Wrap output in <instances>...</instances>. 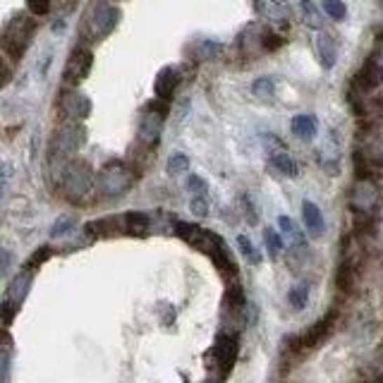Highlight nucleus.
<instances>
[{
	"mask_svg": "<svg viewBox=\"0 0 383 383\" xmlns=\"http://www.w3.org/2000/svg\"><path fill=\"white\" fill-rule=\"evenodd\" d=\"M86 233L96 235V237H113V235H127V225H125V213L123 216H108L101 220H91L86 225Z\"/></svg>",
	"mask_w": 383,
	"mask_h": 383,
	"instance_id": "nucleus-16",
	"label": "nucleus"
},
{
	"mask_svg": "<svg viewBox=\"0 0 383 383\" xmlns=\"http://www.w3.org/2000/svg\"><path fill=\"white\" fill-rule=\"evenodd\" d=\"M288 302H290V307H293L295 311H302V309H304L307 302H309V283H307V281H300L297 285L290 288Z\"/></svg>",
	"mask_w": 383,
	"mask_h": 383,
	"instance_id": "nucleus-23",
	"label": "nucleus"
},
{
	"mask_svg": "<svg viewBox=\"0 0 383 383\" xmlns=\"http://www.w3.org/2000/svg\"><path fill=\"white\" fill-rule=\"evenodd\" d=\"M125 225H127V235L144 237L151 230V218L142 211H130L125 213Z\"/></svg>",
	"mask_w": 383,
	"mask_h": 383,
	"instance_id": "nucleus-20",
	"label": "nucleus"
},
{
	"mask_svg": "<svg viewBox=\"0 0 383 383\" xmlns=\"http://www.w3.org/2000/svg\"><path fill=\"white\" fill-rule=\"evenodd\" d=\"M120 17H123L120 8H115V5L94 3L84 17V34L91 41H101V39H106L115 32V27L120 25Z\"/></svg>",
	"mask_w": 383,
	"mask_h": 383,
	"instance_id": "nucleus-5",
	"label": "nucleus"
},
{
	"mask_svg": "<svg viewBox=\"0 0 383 383\" xmlns=\"http://www.w3.org/2000/svg\"><path fill=\"white\" fill-rule=\"evenodd\" d=\"M32 269H25L22 274H17L13 281H10L8 290H5V297H3V316H5V323L13 321V316L20 311L22 302L27 300V293L32 288Z\"/></svg>",
	"mask_w": 383,
	"mask_h": 383,
	"instance_id": "nucleus-10",
	"label": "nucleus"
},
{
	"mask_svg": "<svg viewBox=\"0 0 383 383\" xmlns=\"http://www.w3.org/2000/svg\"><path fill=\"white\" fill-rule=\"evenodd\" d=\"M166 115H168V106L163 101L159 103H149L142 113V120H139V142L144 147H154L156 142L161 139V132H163V125H166Z\"/></svg>",
	"mask_w": 383,
	"mask_h": 383,
	"instance_id": "nucleus-9",
	"label": "nucleus"
},
{
	"mask_svg": "<svg viewBox=\"0 0 383 383\" xmlns=\"http://www.w3.org/2000/svg\"><path fill=\"white\" fill-rule=\"evenodd\" d=\"M27 8L32 15H46L51 10V0H27Z\"/></svg>",
	"mask_w": 383,
	"mask_h": 383,
	"instance_id": "nucleus-34",
	"label": "nucleus"
},
{
	"mask_svg": "<svg viewBox=\"0 0 383 383\" xmlns=\"http://www.w3.org/2000/svg\"><path fill=\"white\" fill-rule=\"evenodd\" d=\"M208 357H211L213 367H216V371H218V379L223 381L225 376H228V371L233 369V364H235L237 338H235V335H228V333H220L216 338V342H213Z\"/></svg>",
	"mask_w": 383,
	"mask_h": 383,
	"instance_id": "nucleus-11",
	"label": "nucleus"
},
{
	"mask_svg": "<svg viewBox=\"0 0 383 383\" xmlns=\"http://www.w3.org/2000/svg\"><path fill=\"white\" fill-rule=\"evenodd\" d=\"M180 84V67H163L159 74H156V82H154V91L156 96H159V101L168 103L173 98V94H175Z\"/></svg>",
	"mask_w": 383,
	"mask_h": 383,
	"instance_id": "nucleus-15",
	"label": "nucleus"
},
{
	"mask_svg": "<svg viewBox=\"0 0 383 383\" xmlns=\"http://www.w3.org/2000/svg\"><path fill=\"white\" fill-rule=\"evenodd\" d=\"M302 223H304V230L314 240H318V237L326 233V220H323L321 208L314 201H304V206H302Z\"/></svg>",
	"mask_w": 383,
	"mask_h": 383,
	"instance_id": "nucleus-17",
	"label": "nucleus"
},
{
	"mask_svg": "<svg viewBox=\"0 0 383 383\" xmlns=\"http://www.w3.org/2000/svg\"><path fill=\"white\" fill-rule=\"evenodd\" d=\"M252 91H254V96L261 98V101H271V98L276 96V84L271 77H259L257 82L252 84Z\"/></svg>",
	"mask_w": 383,
	"mask_h": 383,
	"instance_id": "nucleus-24",
	"label": "nucleus"
},
{
	"mask_svg": "<svg viewBox=\"0 0 383 383\" xmlns=\"http://www.w3.org/2000/svg\"><path fill=\"white\" fill-rule=\"evenodd\" d=\"M187 168H189V159L184 154H175L168 161V173H170V175H180V173H184Z\"/></svg>",
	"mask_w": 383,
	"mask_h": 383,
	"instance_id": "nucleus-29",
	"label": "nucleus"
},
{
	"mask_svg": "<svg viewBox=\"0 0 383 383\" xmlns=\"http://www.w3.org/2000/svg\"><path fill=\"white\" fill-rule=\"evenodd\" d=\"M91 65H94V55H91L89 48H74L72 55L67 58L65 62V82L77 86L79 82H84L91 72Z\"/></svg>",
	"mask_w": 383,
	"mask_h": 383,
	"instance_id": "nucleus-12",
	"label": "nucleus"
},
{
	"mask_svg": "<svg viewBox=\"0 0 383 383\" xmlns=\"http://www.w3.org/2000/svg\"><path fill=\"white\" fill-rule=\"evenodd\" d=\"M187 189L192 192V194L194 196H201V194H206V182L204 180H201L199 175H192L189 180H187Z\"/></svg>",
	"mask_w": 383,
	"mask_h": 383,
	"instance_id": "nucleus-33",
	"label": "nucleus"
},
{
	"mask_svg": "<svg viewBox=\"0 0 383 383\" xmlns=\"http://www.w3.org/2000/svg\"><path fill=\"white\" fill-rule=\"evenodd\" d=\"M60 108H62V113H65L67 118H72V120H86L91 115V101H89V96H84L82 91H77V89L62 91Z\"/></svg>",
	"mask_w": 383,
	"mask_h": 383,
	"instance_id": "nucleus-13",
	"label": "nucleus"
},
{
	"mask_svg": "<svg viewBox=\"0 0 383 383\" xmlns=\"http://www.w3.org/2000/svg\"><path fill=\"white\" fill-rule=\"evenodd\" d=\"M264 245H266V249H269V257H271V259H276L278 254L283 252L285 242H283V237L278 235L274 228H266V230H264Z\"/></svg>",
	"mask_w": 383,
	"mask_h": 383,
	"instance_id": "nucleus-25",
	"label": "nucleus"
},
{
	"mask_svg": "<svg viewBox=\"0 0 383 383\" xmlns=\"http://www.w3.org/2000/svg\"><path fill=\"white\" fill-rule=\"evenodd\" d=\"M316 51H318V58H321V65L330 69L335 65V58H338V48H335V41H333V36L326 32H321L318 34V39H316Z\"/></svg>",
	"mask_w": 383,
	"mask_h": 383,
	"instance_id": "nucleus-19",
	"label": "nucleus"
},
{
	"mask_svg": "<svg viewBox=\"0 0 383 383\" xmlns=\"http://www.w3.org/2000/svg\"><path fill=\"white\" fill-rule=\"evenodd\" d=\"M290 127H293V135L297 139H302V142H311V139L316 137V132H318L316 118H314V115H307V113L295 115Z\"/></svg>",
	"mask_w": 383,
	"mask_h": 383,
	"instance_id": "nucleus-18",
	"label": "nucleus"
},
{
	"mask_svg": "<svg viewBox=\"0 0 383 383\" xmlns=\"http://www.w3.org/2000/svg\"><path fill=\"white\" fill-rule=\"evenodd\" d=\"M175 235L182 237L189 247H194V249H199L201 254H206V257L216 264V269L220 271V274H225V276L237 274L233 254H230L228 245H225L220 235L199 228V225H194V223H182V220H177L175 223Z\"/></svg>",
	"mask_w": 383,
	"mask_h": 383,
	"instance_id": "nucleus-1",
	"label": "nucleus"
},
{
	"mask_svg": "<svg viewBox=\"0 0 383 383\" xmlns=\"http://www.w3.org/2000/svg\"><path fill=\"white\" fill-rule=\"evenodd\" d=\"M220 51H223V46L216 43V41H201L199 43V58L201 60H208V58H216Z\"/></svg>",
	"mask_w": 383,
	"mask_h": 383,
	"instance_id": "nucleus-30",
	"label": "nucleus"
},
{
	"mask_svg": "<svg viewBox=\"0 0 383 383\" xmlns=\"http://www.w3.org/2000/svg\"><path fill=\"white\" fill-rule=\"evenodd\" d=\"M58 184H60L62 194H65L69 201H84L96 187V175L82 161H67V163L62 161Z\"/></svg>",
	"mask_w": 383,
	"mask_h": 383,
	"instance_id": "nucleus-2",
	"label": "nucleus"
},
{
	"mask_svg": "<svg viewBox=\"0 0 383 383\" xmlns=\"http://www.w3.org/2000/svg\"><path fill=\"white\" fill-rule=\"evenodd\" d=\"M278 228H281L283 240H288L290 247H304V235H302V230L297 228V223L293 218L281 216L278 218Z\"/></svg>",
	"mask_w": 383,
	"mask_h": 383,
	"instance_id": "nucleus-22",
	"label": "nucleus"
},
{
	"mask_svg": "<svg viewBox=\"0 0 383 383\" xmlns=\"http://www.w3.org/2000/svg\"><path fill=\"white\" fill-rule=\"evenodd\" d=\"M192 213L194 216H199V218H204L208 216V201H206V194H201V196H192Z\"/></svg>",
	"mask_w": 383,
	"mask_h": 383,
	"instance_id": "nucleus-31",
	"label": "nucleus"
},
{
	"mask_svg": "<svg viewBox=\"0 0 383 383\" xmlns=\"http://www.w3.org/2000/svg\"><path fill=\"white\" fill-rule=\"evenodd\" d=\"M84 142H86L84 125L72 120V123H65L55 130L53 142H51V154H53V159L58 156V161H67L69 156H74L79 149H82Z\"/></svg>",
	"mask_w": 383,
	"mask_h": 383,
	"instance_id": "nucleus-7",
	"label": "nucleus"
},
{
	"mask_svg": "<svg viewBox=\"0 0 383 383\" xmlns=\"http://www.w3.org/2000/svg\"><path fill=\"white\" fill-rule=\"evenodd\" d=\"M381 206V189L371 177H357L350 189V208L362 218H371Z\"/></svg>",
	"mask_w": 383,
	"mask_h": 383,
	"instance_id": "nucleus-6",
	"label": "nucleus"
},
{
	"mask_svg": "<svg viewBox=\"0 0 383 383\" xmlns=\"http://www.w3.org/2000/svg\"><path fill=\"white\" fill-rule=\"evenodd\" d=\"M135 187V173L123 161H108L96 175V189L106 199H120Z\"/></svg>",
	"mask_w": 383,
	"mask_h": 383,
	"instance_id": "nucleus-3",
	"label": "nucleus"
},
{
	"mask_svg": "<svg viewBox=\"0 0 383 383\" xmlns=\"http://www.w3.org/2000/svg\"><path fill=\"white\" fill-rule=\"evenodd\" d=\"M300 8H302V17H304L307 27H311V29H321V13H318L316 5L311 3V0H302Z\"/></svg>",
	"mask_w": 383,
	"mask_h": 383,
	"instance_id": "nucleus-26",
	"label": "nucleus"
},
{
	"mask_svg": "<svg viewBox=\"0 0 383 383\" xmlns=\"http://www.w3.org/2000/svg\"><path fill=\"white\" fill-rule=\"evenodd\" d=\"M72 225H74V223H72V218H62L60 223H55V225H53V230H51V235L55 237V235L67 233V230H72Z\"/></svg>",
	"mask_w": 383,
	"mask_h": 383,
	"instance_id": "nucleus-35",
	"label": "nucleus"
},
{
	"mask_svg": "<svg viewBox=\"0 0 383 383\" xmlns=\"http://www.w3.org/2000/svg\"><path fill=\"white\" fill-rule=\"evenodd\" d=\"M254 10L257 15L261 17L264 22L274 27H288L290 20H288V5L283 0H254Z\"/></svg>",
	"mask_w": 383,
	"mask_h": 383,
	"instance_id": "nucleus-14",
	"label": "nucleus"
},
{
	"mask_svg": "<svg viewBox=\"0 0 383 383\" xmlns=\"http://www.w3.org/2000/svg\"><path fill=\"white\" fill-rule=\"evenodd\" d=\"M269 163L276 168L281 175H288V177H297L300 168L295 163V159L288 154V151H276V154H271Z\"/></svg>",
	"mask_w": 383,
	"mask_h": 383,
	"instance_id": "nucleus-21",
	"label": "nucleus"
},
{
	"mask_svg": "<svg viewBox=\"0 0 383 383\" xmlns=\"http://www.w3.org/2000/svg\"><path fill=\"white\" fill-rule=\"evenodd\" d=\"M323 13H326L330 20L342 22L347 17V8L342 0H323Z\"/></svg>",
	"mask_w": 383,
	"mask_h": 383,
	"instance_id": "nucleus-28",
	"label": "nucleus"
},
{
	"mask_svg": "<svg viewBox=\"0 0 383 383\" xmlns=\"http://www.w3.org/2000/svg\"><path fill=\"white\" fill-rule=\"evenodd\" d=\"M335 311H328L323 318H318L311 328H307L302 335H293V338L288 340V352H295V355H300V352H307L311 350V347L321 345L323 340L330 335V330L335 326Z\"/></svg>",
	"mask_w": 383,
	"mask_h": 383,
	"instance_id": "nucleus-8",
	"label": "nucleus"
},
{
	"mask_svg": "<svg viewBox=\"0 0 383 383\" xmlns=\"http://www.w3.org/2000/svg\"><path fill=\"white\" fill-rule=\"evenodd\" d=\"M237 247H240V252H242V257H245L249 264H261V254H259V249L252 245V240L249 237H245V235H240L237 237Z\"/></svg>",
	"mask_w": 383,
	"mask_h": 383,
	"instance_id": "nucleus-27",
	"label": "nucleus"
},
{
	"mask_svg": "<svg viewBox=\"0 0 383 383\" xmlns=\"http://www.w3.org/2000/svg\"><path fill=\"white\" fill-rule=\"evenodd\" d=\"M34 32H36V22L29 15H15L13 20L5 25L3 32V51L8 58H15L20 60L25 55V51L29 48L34 39Z\"/></svg>",
	"mask_w": 383,
	"mask_h": 383,
	"instance_id": "nucleus-4",
	"label": "nucleus"
},
{
	"mask_svg": "<svg viewBox=\"0 0 383 383\" xmlns=\"http://www.w3.org/2000/svg\"><path fill=\"white\" fill-rule=\"evenodd\" d=\"M369 62L374 65L379 72L383 74V36L376 41V46H374V53H371V58H369Z\"/></svg>",
	"mask_w": 383,
	"mask_h": 383,
	"instance_id": "nucleus-32",
	"label": "nucleus"
}]
</instances>
